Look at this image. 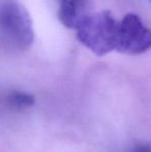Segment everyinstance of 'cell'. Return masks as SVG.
Segmentation results:
<instances>
[{
    "mask_svg": "<svg viewBox=\"0 0 151 152\" xmlns=\"http://www.w3.org/2000/svg\"><path fill=\"white\" fill-rule=\"evenodd\" d=\"M119 22L108 10L90 14L77 26V38L87 49L104 56L116 51Z\"/></svg>",
    "mask_w": 151,
    "mask_h": 152,
    "instance_id": "cell-1",
    "label": "cell"
},
{
    "mask_svg": "<svg viewBox=\"0 0 151 152\" xmlns=\"http://www.w3.org/2000/svg\"><path fill=\"white\" fill-rule=\"evenodd\" d=\"M92 0H59L58 18L67 28L76 29L92 8Z\"/></svg>",
    "mask_w": 151,
    "mask_h": 152,
    "instance_id": "cell-4",
    "label": "cell"
},
{
    "mask_svg": "<svg viewBox=\"0 0 151 152\" xmlns=\"http://www.w3.org/2000/svg\"><path fill=\"white\" fill-rule=\"evenodd\" d=\"M0 32L12 47L25 50L34 40L32 20L27 10L17 0L0 2Z\"/></svg>",
    "mask_w": 151,
    "mask_h": 152,
    "instance_id": "cell-2",
    "label": "cell"
},
{
    "mask_svg": "<svg viewBox=\"0 0 151 152\" xmlns=\"http://www.w3.org/2000/svg\"><path fill=\"white\" fill-rule=\"evenodd\" d=\"M129 152H151V143H141V144H138Z\"/></svg>",
    "mask_w": 151,
    "mask_h": 152,
    "instance_id": "cell-6",
    "label": "cell"
},
{
    "mask_svg": "<svg viewBox=\"0 0 151 152\" xmlns=\"http://www.w3.org/2000/svg\"><path fill=\"white\" fill-rule=\"evenodd\" d=\"M6 102L8 107L14 110L22 111L29 109L34 104L35 99L33 95L26 92L14 91L6 96Z\"/></svg>",
    "mask_w": 151,
    "mask_h": 152,
    "instance_id": "cell-5",
    "label": "cell"
},
{
    "mask_svg": "<svg viewBox=\"0 0 151 152\" xmlns=\"http://www.w3.org/2000/svg\"><path fill=\"white\" fill-rule=\"evenodd\" d=\"M151 49V30L136 14H127L119 22L116 51L139 55Z\"/></svg>",
    "mask_w": 151,
    "mask_h": 152,
    "instance_id": "cell-3",
    "label": "cell"
}]
</instances>
